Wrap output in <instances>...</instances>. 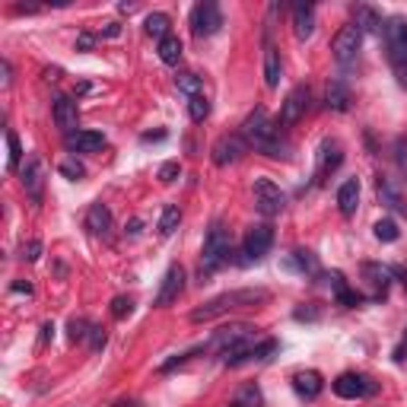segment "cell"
Masks as SVG:
<instances>
[{
	"instance_id": "cell-45",
	"label": "cell",
	"mask_w": 407,
	"mask_h": 407,
	"mask_svg": "<svg viewBox=\"0 0 407 407\" xmlns=\"http://www.w3.org/2000/svg\"><path fill=\"white\" fill-rule=\"evenodd\" d=\"M92 45H96V35H92V32H80V39H76V51H90Z\"/></svg>"
},
{
	"instance_id": "cell-10",
	"label": "cell",
	"mask_w": 407,
	"mask_h": 407,
	"mask_svg": "<svg viewBox=\"0 0 407 407\" xmlns=\"http://www.w3.org/2000/svg\"><path fill=\"white\" fill-rule=\"evenodd\" d=\"M245 140H242V134H226V137H220L214 144V150H210V159H214V166L226 169L233 166V163H239L242 153H245Z\"/></svg>"
},
{
	"instance_id": "cell-52",
	"label": "cell",
	"mask_w": 407,
	"mask_h": 407,
	"mask_svg": "<svg viewBox=\"0 0 407 407\" xmlns=\"http://www.w3.org/2000/svg\"><path fill=\"white\" fill-rule=\"evenodd\" d=\"M0 70H4V86H10V61L0 64Z\"/></svg>"
},
{
	"instance_id": "cell-37",
	"label": "cell",
	"mask_w": 407,
	"mask_h": 407,
	"mask_svg": "<svg viewBox=\"0 0 407 407\" xmlns=\"http://www.w3.org/2000/svg\"><path fill=\"white\" fill-rule=\"evenodd\" d=\"M131 312H134V299L131 296H115V299H111V318L121 322V318H127Z\"/></svg>"
},
{
	"instance_id": "cell-19",
	"label": "cell",
	"mask_w": 407,
	"mask_h": 407,
	"mask_svg": "<svg viewBox=\"0 0 407 407\" xmlns=\"http://www.w3.org/2000/svg\"><path fill=\"white\" fill-rule=\"evenodd\" d=\"M51 115H55V125L61 127L64 134H74V131H80V127H76V121H80V115H76V102H74V99H67V96L55 99V109H51Z\"/></svg>"
},
{
	"instance_id": "cell-54",
	"label": "cell",
	"mask_w": 407,
	"mask_h": 407,
	"mask_svg": "<svg viewBox=\"0 0 407 407\" xmlns=\"http://www.w3.org/2000/svg\"><path fill=\"white\" fill-rule=\"evenodd\" d=\"M404 344H407V331H404Z\"/></svg>"
},
{
	"instance_id": "cell-25",
	"label": "cell",
	"mask_w": 407,
	"mask_h": 407,
	"mask_svg": "<svg viewBox=\"0 0 407 407\" xmlns=\"http://www.w3.org/2000/svg\"><path fill=\"white\" fill-rule=\"evenodd\" d=\"M280 55H277V48H268L264 51V83H268V90H277L280 86Z\"/></svg>"
},
{
	"instance_id": "cell-1",
	"label": "cell",
	"mask_w": 407,
	"mask_h": 407,
	"mask_svg": "<svg viewBox=\"0 0 407 407\" xmlns=\"http://www.w3.org/2000/svg\"><path fill=\"white\" fill-rule=\"evenodd\" d=\"M239 134L242 140L249 146H255L258 153H264V156L270 159H290V144L280 137V131H277V125L270 121L268 109H261L258 105L255 111H249L245 115V121L239 125Z\"/></svg>"
},
{
	"instance_id": "cell-8",
	"label": "cell",
	"mask_w": 407,
	"mask_h": 407,
	"mask_svg": "<svg viewBox=\"0 0 407 407\" xmlns=\"http://www.w3.org/2000/svg\"><path fill=\"white\" fill-rule=\"evenodd\" d=\"M255 204L264 216H277L287 207V194H283L280 185H274L270 179H255Z\"/></svg>"
},
{
	"instance_id": "cell-28",
	"label": "cell",
	"mask_w": 407,
	"mask_h": 407,
	"mask_svg": "<svg viewBox=\"0 0 407 407\" xmlns=\"http://www.w3.org/2000/svg\"><path fill=\"white\" fill-rule=\"evenodd\" d=\"M357 29L359 32H382L385 26H382V16L363 4V7H357Z\"/></svg>"
},
{
	"instance_id": "cell-2",
	"label": "cell",
	"mask_w": 407,
	"mask_h": 407,
	"mask_svg": "<svg viewBox=\"0 0 407 407\" xmlns=\"http://www.w3.org/2000/svg\"><path fill=\"white\" fill-rule=\"evenodd\" d=\"M270 299L268 290H261V287H249V290H229V293H220V296H214L210 303H204L200 309L191 312V322L200 324V322H214V318L226 315V312L233 309H249V305H264Z\"/></svg>"
},
{
	"instance_id": "cell-7",
	"label": "cell",
	"mask_w": 407,
	"mask_h": 407,
	"mask_svg": "<svg viewBox=\"0 0 407 407\" xmlns=\"http://www.w3.org/2000/svg\"><path fill=\"white\" fill-rule=\"evenodd\" d=\"M270 245H274V229H270L268 223H258V226H251L249 233H245V242H242V255H245V264L261 261V258L270 251Z\"/></svg>"
},
{
	"instance_id": "cell-24",
	"label": "cell",
	"mask_w": 407,
	"mask_h": 407,
	"mask_svg": "<svg viewBox=\"0 0 407 407\" xmlns=\"http://www.w3.org/2000/svg\"><path fill=\"white\" fill-rule=\"evenodd\" d=\"M324 102L331 111H347L350 109V86L344 80H331L328 83V92H324Z\"/></svg>"
},
{
	"instance_id": "cell-30",
	"label": "cell",
	"mask_w": 407,
	"mask_h": 407,
	"mask_svg": "<svg viewBox=\"0 0 407 407\" xmlns=\"http://www.w3.org/2000/svg\"><path fill=\"white\" fill-rule=\"evenodd\" d=\"M169 26H172V20H169L166 13H150L146 16V22H144V29H146V35H153V39H166L169 35Z\"/></svg>"
},
{
	"instance_id": "cell-36",
	"label": "cell",
	"mask_w": 407,
	"mask_h": 407,
	"mask_svg": "<svg viewBox=\"0 0 407 407\" xmlns=\"http://www.w3.org/2000/svg\"><path fill=\"white\" fill-rule=\"evenodd\" d=\"M375 239H379V242H398V223H394V220H379V223H375Z\"/></svg>"
},
{
	"instance_id": "cell-29",
	"label": "cell",
	"mask_w": 407,
	"mask_h": 407,
	"mask_svg": "<svg viewBox=\"0 0 407 407\" xmlns=\"http://www.w3.org/2000/svg\"><path fill=\"white\" fill-rule=\"evenodd\" d=\"M375 191H379V200H382V204H385L388 210H394V214H401V210H404V204H401V194L394 191L392 179H379Z\"/></svg>"
},
{
	"instance_id": "cell-39",
	"label": "cell",
	"mask_w": 407,
	"mask_h": 407,
	"mask_svg": "<svg viewBox=\"0 0 407 407\" xmlns=\"http://www.w3.org/2000/svg\"><path fill=\"white\" fill-rule=\"evenodd\" d=\"M90 328H92V324H86L83 318H70L67 338H70V340H86V338H90Z\"/></svg>"
},
{
	"instance_id": "cell-53",
	"label": "cell",
	"mask_w": 407,
	"mask_h": 407,
	"mask_svg": "<svg viewBox=\"0 0 407 407\" xmlns=\"http://www.w3.org/2000/svg\"><path fill=\"white\" fill-rule=\"evenodd\" d=\"M115 407H137V401H118Z\"/></svg>"
},
{
	"instance_id": "cell-26",
	"label": "cell",
	"mask_w": 407,
	"mask_h": 407,
	"mask_svg": "<svg viewBox=\"0 0 407 407\" xmlns=\"http://www.w3.org/2000/svg\"><path fill=\"white\" fill-rule=\"evenodd\" d=\"M159 61L163 64H179L181 61V39L179 35H166V39H163V42H159Z\"/></svg>"
},
{
	"instance_id": "cell-41",
	"label": "cell",
	"mask_w": 407,
	"mask_h": 407,
	"mask_svg": "<svg viewBox=\"0 0 407 407\" xmlns=\"http://www.w3.org/2000/svg\"><path fill=\"white\" fill-rule=\"evenodd\" d=\"M179 175H181V166H179V163H175V159H172V163H163V166H159L156 179L163 181V185H172V181L179 179Z\"/></svg>"
},
{
	"instance_id": "cell-44",
	"label": "cell",
	"mask_w": 407,
	"mask_h": 407,
	"mask_svg": "<svg viewBox=\"0 0 407 407\" xmlns=\"http://www.w3.org/2000/svg\"><path fill=\"white\" fill-rule=\"evenodd\" d=\"M39 255H42V242L39 239H32L29 245H22V258H26V261H39Z\"/></svg>"
},
{
	"instance_id": "cell-43",
	"label": "cell",
	"mask_w": 407,
	"mask_h": 407,
	"mask_svg": "<svg viewBox=\"0 0 407 407\" xmlns=\"http://www.w3.org/2000/svg\"><path fill=\"white\" fill-rule=\"evenodd\" d=\"M318 315H322V312H318L315 305H299V309L293 312V318H296V322H315Z\"/></svg>"
},
{
	"instance_id": "cell-46",
	"label": "cell",
	"mask_w": 407,
	"mask_h": 407,
	"mask_svg": "<svg viewBox=\"0 0 407 407\" xmlns=\"http://www.w3.org/2000/svg\"><path fill=\"white\" fill-rule=\"evenodd\" d=\"M51 338H55V322H45V324H42V338H39V344L45 347Z\"/></svg>"
},
{
	"instance_id": "cell-32",
	"label": "cell",
	"mask_w": 407,
	"mask_h": 407,
	"mask_svg": "<svg viewBox=\"0 0 407 407\" xmlns=\"http://www.w3.org/2000/svg\"><path fill=\"white\" fill-rule=\"evenodd\" d=\"M235 401H239L242 407H261V404H264V394H261V388H258L255 382H249V385H242V388H239Z\"/></svg>"
},
{
	"instance_id": "cell-21",
	"label": "cell",
	"mask_w": 407,
	"mask_h": 407,
	"mask_svg": "<svg viewBox=\"0 0 407 407\" xmlns=\"http://www.w3.org/2000/svg\"><path fill=\"white\" fill-rule=\"evenodd\" d=\"M86 229H90L92 235H109V229H111V210H109V204H102V200H96L90 210H86Z\"/></svg>"
},
{
	"instance_id": "cell-4",
	"label": "cell",
	"mask_w": 407,
	"mask_h": 407,
	"mask_svg": "<svg viewBox=\"0 0 407 407\" xmlns=\"http://www.w3.org/2000/svg\"><path fill=\"white\" fill-rule=\"evenodd\" d=\"M331 388H334V394H338V398H344V401L373 398V394L379 392V385H375L369 375H363V373H344V375H338Z\"/></svg>"
},
{
	"instance_id": "cell-16",
	"label": "cell",
	"mask_w": 407,
	"mask_h": 407,
	"mask_svg": "<svg viewBox=\"0 0 407 407\" xmlns=\"http://www.w3.org/2000/svg\"><path fill=\"white\" fill-rule=\"evenodd\" d=\"M340 163H344V150H340L338 140H322V146H318V179H328L331 172H338Z\"/></svg>"
},
{
	"instance_id": "cell-33",
	"label": "cell",
	"mask_w": 407,
	"mask_h": 407,
	"mask_svg": "<svg viewBox=\"0 0 407 407\" xmlns=\"http://www.w3.org/2000/svg\"><path fill=\"white\" fill-rule=\"evenodd\" d=\"M20 159H22V146H20V137L13 131H7V169L16 172L20 169Z\"/></svg>"
},
{
	"instance_id": "cell-42",
	"label": "cell",
	"mask_w": 407,
	"mask_h": 407,
	"mask_svg": "<svg viewBox=\"0 0 407 407\" xmlns=\"http://www.w3.org/2000/svg\"><path fill=\"white\" fill-rule=\"evenodd\" d=\"M86 340H90V350H92V353H99V350L105 347V331L92 324V328H90V338H86Z\"/></svg>"
},
{
	"instance_id": "cell-18",
	"label": "cell",
	"mask_w": 407,
	"mask_h": 407,
	"mask_svg": "<svg viewBox=\"0 0 407 407\" xmlns=\"http://www.w3.org/2000/svg\"><path fill=\"white\" fill-rule=\"evenodd\" d=\"M322 388H324V379L318 369H299V373L293 375V392L305 401H315L318 394H322Z\"/></svg>"
},
{
	"instance_id": "cell-35",
	"label": "cell",
	"mask_w": 407,
	"mask_h": 407,
	"mask_svg": "<svg viewBox=\"0 0 407 407\" xmlns=\"http://www.w3.org/2000/svg\"><path fill=\"white\" fill-rule=\"evenodd\" d=\"M188 115H191V121H204V118L210 115V99L200 92V96L188 99Z\"/></svg>"
},
{
	"instance_id": "cell-20",
	"label": "cell",
	"mask_w": 407,
	"mask_h": 407,
	"mask_svg": "<svg viewBox=\"0 0 407 407\" xmlns=\"http://www.w3.org/2000/svg\"><path fill=\"white\" fill-rule=\"evenodd\" d=\"M293 32H296L299 42L312 39V32H315V7L312 4H296L293 7Z\"/></svg>"
},
{
	"instance_id": "cell-13",
	"label": "cell",
	"mask_w": 407,
	"mask_h": 407,
	"mask_svg": "<svg viewBox=\"0 0 407 407\" xmlns=\"http://www.w3.org/2000/svg\"><path fill=\"white\" fill-rule=\"evenodd\" d=\"M185 293V268L181 264H172L163 277V287H159V296H156V305L159 309H166V305L179 303V296Z\"/></svg>"
},
{
	"instance_id": "cell-49",
	"label": "cell",
	"mask_w": 407,
	"mask_h": 407,
	"mask_svg": "<svg viewBox=\"0 0 407 407\" xmlns=\"http://www.w3.org/2000/svg\"><path fill=\"white\" fill-rule=\"evenodd\" d=\"M10 290H13V293H26V296H29V293H32V283H22V280H16L13 287H10Z\"/></svg>"
},
{
	"instance_id": "cell-22",
	"label": "cell",
	"mask_w": 407,
	"mask_h": 407,
	"mask_svg": "<svg viewBox=\"0 0 407 407\" xmlns=\"http://www.w3.org/2000/svg\"><path fill=\"white\" fill-rule=\"evenodd\" d=\"M324 280H328V287H331V290H334V296H338V303H340V305L353 309V305H359V303H363V296H359V293H353L350 287H347V277L340 274V270H331V274L324 277Z\"/></svg>"
},
{
	"instance_id": "cell-27",
	"label": "cell",
	"mask_w": 407,
	"mask_h": 407,
	"mask_svg": "<svg viewBox=\"0 0 407 407\" xmlns=\"http://www.w3.org/2000/svg\"><path fill=\"white\" fill-rule=\"evenodd\" d=\"M290 268L299 270V274H309L312 277V274H318V258L312 255L309 249H296L290 255Z\"/></svg>"
},
{
	"instance_id": "cell-31",
	"label": "cell",
	"mask_w": 407,
	"mask_h": 407,
	"mask_svg": "<svg viewBox=\"0 0 407 407\" xmlns=\"http://www.w3.org/2000/svg\"><path fill=\"white\" fill-rule=\"evenodd\" d=\"M175 86H179V92H185L188 99L200 96V90H204V80H200L198 74H179L175 76Z\"/></svg>"
},
{
	"instance_id": "cell-47",
	"label": "cell",
	"mask_w": 407,
	"mask_h": 407,
	"mask_svg": "<svg viewBox=\"0 0 407 407\" xmlns=\"http://www.w3.org/2000/svg\"><path fill=\"white\" fill-rule=\"evenodd\" d=\"M118 35H121V26H118V22H109V26L99 32V39H118Z\"/></svg>"
},
{
	"instance_id": "cell-9",
	"label": "cell",
	"mask_w": 407,
	"mask_h": 407,
	"mask_svg": "<svg viewBox=\"0 0 407 407\" xmlns=\"http://www.w3.org/2000/svg\"><path fill=\"white\" fill-rule=\"evenodd\" d=\"M359 42H363V32L357 29V22L340 26V32L334 35V42H331L334 61H338V64H350L353 57H357V51H359Z\"/></svg>"
},
{
	"instance_id": "cell-12",
	"label": "cell",
	"mask_w": 407,
	"mask_h": 407,
	"mask_svg": "<svg viewBox=\"0 0 407 407\" xmlns=\"http://www.w3.org/2000/svg\"><path fill=\"white\" fill-rule=\"evenodd\" d=\"M258 328H251V324H229V328H220V331L214 334V340H210V347L214 350H220V357L226 350H233L235 344H245V340H255L258 338Z\"/></svg>"
},
{
	"instance_id": "cell-50",
	"label": "cell",
	"mask_w": 407,
	"mask_h": 407,
	"mask_svg": "<svg viewBox=\"0 0 407 407\" xmlns=\"http://www.w3.org/2000/svg\"><path fill=\"white\" fill-rule=\"evenodd\" d=\"M394 74H398V83L407 90V64H404V67H394Z\"/></svg>"
},
{
	"instance_id": "cell-3",
	"label": "cell",
	"mask_w": 407,
	"mask_h": 407,
	"mask_svg": "<svg viewBox=\"0 0 407 407\" xmlns=\"http://www.w3.org/2000/svg\"><path fill=\"white\" fill-rule=\"evenodd\" d=\"M233 255V239H229V229L223 223H214L204 239V249H200V280L223 268Z\"/></svg>"
},
{
	"instance_id": "cell-17",
	"label": "cell",
	"mask_w": 407,
	"mask_h": 407,
	"mask_svg": "<svg viewBox=\"0 0 407 407\" xmlns=\"http://www.w3.org/2000/svg\"><path fill=\"white\" fill-rule=\"evenodd\" d=\"M64 144H67L70 153H99L105 146V134L102 131H74L64 137Z\"/></svg>"
},
{
	"instance_id": "cell-38",
	"label": "cell",
	"mask_w": 407,
	"mask_h": 407,
	"mask_svg": "<svg viewBox=\"0 0 407 407\" xmlns=\"http://www.w3.org/2000/svg\"><path fill=\"white\" fill-rule=\"evenodd\" d=\"M277 340L274 338H268V340H258L255 344V350H251V359H255V363H264V359H270V353H277Z\"/></svg>"
},
{
	"instance_id": "cell-40",
	"label": "cell",
	"mask_w": 407,
	"mask_h": 407,
	"mask_svg": "<svg viewBox=\"0 0 407 407\" xmlns=\"http://www.w3.org/2000/svg\"><path fill=\"white\" fill-rule=\"evenodd\" d=\"M57 172L64 175V179H83L86 175V169H83V163H76V159H64L61 166H57Z\"/></svg>"
},
{
	"instance_id": "cell-11",
	"label": "cell",
	"mask_w": 407,
	"mask_h": 407,
	"mask_svg": "<svg viewBox=\"0 0 407 407\" xmlns=\"http://www.w3.org/2000/svg\"><path fill=\"white\" fill-rule=\"evenodd\" d=\"M385 42H388V57H392L394 67H404L407 64V20H392L385 26Z\"/></svg>"
},
{
	"instance_id": "cell-5",
	"label": "cell",
	"mask_w": 407,
	"mask_h": 407,
	"mask_svg": "<svg viewBox=\"0 0 407 407\" xmlns=\"http://www.w3.org/2000/svg\"><path fill=\"white\" fill-rule=\"evenodd\" d=\"M309 86H293L290 92H287V99H283L280 105V118H277V125L280 127H293L299 125L305 118V111H309Z\"/></svg>"
},
{
	"instance_id": "cell-51",
	"label": "cell",
	"mask_w": 407,
	"mask_h": 407,
	"mask_svg": "<svg viewBox=\"0 0 407 407\" xmlns=\"http://www.w3.org/2000/svg\"><path fill=\"white\" fill-rule=\"evenodd\" d=\"M150 140H166V131H156V134H144V144H150Z\"/></svg>"
},
{
	"instance_id": "cell-34",
	"label": "cell",
	"mask_w": 407,
	"mask_h": 407,
	"mask_svg": "<svg viewBox=\"0 0 407 407\" xmlns=\"http://www.w3.org/2000/svg\"><path fill=\"white\" fill-rule=\"evenodd\" d=\"M179 223H181V210L179 207H166V210H163V216H159V233L172 235L175 229H179Z\"/></svg>"
},
{
	"instance_id": "cell-6",
	"label": "cell",
	"mask_w": 407,
	"mask_h": 407,
	"mask_svg": "<svg viewBox=\"0 0 407 407\" xmlns=\"http://www.w3.org/2000/svg\"><path fill=\"white\" fill-rule=\"evenodd\" d=\"M223 29V10L216 7V4H198V7L191 10V32L198 35V39H210V35H216Z\"/></svg>"
},
{
	"instance_id": "cell-15",
	"label": "cell",
	"mask_w": 407,
	"mask_h": 407,
	"mask_svg": "<svg viewBox=\"0 0 407 407\" xmlns=\"http://www.w3.org/2000/svg\"><path fill=\"white\" fill-rule=\"evenodd\" d=\"M388 277H392V268H382V264H363V280L369 287V299H385L388 293Z\"/></svg>"
},
{
	"instance_id": "cell-23",
	"label": "cell",
	"mask_w": 407,
	"mask_h": 407,
	"mask_svg": "<svg viewBox=\"0 0 407 407\" xmlns=\"http://www.w3.org/2000/svg\"><path fill=\"white\" fill-rule=\"evenodd\" d=\"M359 207V181L357 179H347L344 185L338 188V210L344 216H353Z\"/></svg>"
},
{
	"instance_id": "cell-14",
	"label": "cell",
	"mask_w": 407,
	"mask_h": 407,
	"mask_svg": "<svg viewBox=\"0 0 407 407\" xmlns=\"http://www.w3.org/2000/svg\"><path fill=\"white\" fill-rule=\"evenodd\" d=\"M22 188H26V194L39 204L42 200V191H45V166L39 156H29L26 169H22Z\"/></svg>"
},
{
	"instance_id": "cell-48",
	"label": "cell",
	"mask_w": 407,
	"mask_h": 407,
	"mask_svg": "<svg viewBox=\"0 0 407 407\" xmlns=\"http://www.w3.org/2000/svg\"><path fill=\"white\" fill-rule=\"evenodd\" d=\"M140 229H144V223H140V220H131V223H127V226H125V233L134 239V235H140Z\"/></svg>"
}]
</instances>
